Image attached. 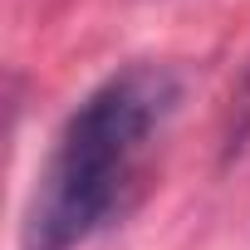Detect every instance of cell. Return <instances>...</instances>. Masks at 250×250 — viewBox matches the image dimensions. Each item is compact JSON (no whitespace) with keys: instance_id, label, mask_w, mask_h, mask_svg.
Returning <instances> with one entry per match:
<instances>
[{"instance_id":"cell-1","label":"cell","mask_w":250,"mask_h":250,"mask_svg":"<svg viewBox=\"0 0 250 250\" xmlns=\"http://www.w3.org/2000/svg\"><path fill=\"white\" fill-rule=\"evenodd\" d=\"M182 103L167 64H128L93 83L59 123L20 221V250H83L123 211L147 147Z\"/></svg>"},{"instance_id":"cell-2","label":"cell","mask_w":250,"mask_h":250,"mask_svg":"<svg viewBox=\"0 0 250 250\" xmlns=\"http://www.w3.org/2000/svg\"><path fill=\"white\" fill-rule=\"evenodd\" d=\"M245 143H250V59H245V69H240V79H235V88H230V113H226L221 162L240 157V152H245Z\"/></svg>"}]
</instances>
